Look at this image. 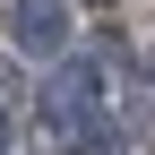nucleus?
I'll return each instance as SVG.
<instances>
[{
    "instance_id": "nucleus-3",
    "label": "nucleus",
    "mask_w": 155,
    "mask_h": 155,
    "mask_svg": "<svg viewBox=\"0 0 155 155\" xmlns=\"http://www.w3.org/2000/svg\"><path fill=\"white\" fill-rule=\"evenodd\" d=\"M129 138H121V129H112V121H95V129H78V138H69V155H121Z\"/></svg>"
},
{
    "instance_id": "nucleus-4",
    "label": "nucleus",
    "mask_w": 155,
    "mask_h": 155,
    "mask_svg": "<svg viewBox=\"0 0 155 155\" xmlns=\"http://www.w3.org/2000/svg\"><path fill=\"white\" fill-rule=\"evenodd\" d=\"M9 147H17V112L0 104V155H9Z\"/></svg>"
},
{
    "instance_id": "nucleus-2",
    "label": "nucleus",
    "mask_w": 155,
    "mask_h": 155,
    "mask_svg": "<svg viewBox=\"0 0 155 155\" xmlns=\"http://www.w3.org/2000/svg\"><path fill=\"white\" fill-rule=\"evenodd\" d=\"M0 35H9V43L26 52V61H52V52L69 43V0H9Z\"/></svg>"
},
{
    "instance_id": "nucleus-1",
    "label": "nucleus",
    "mask_w": 155,
    "mask_h": 155,
    "mask_svg": "<svg viewBox=\"0 0 155 155\" xmlns=\"http://www.w3.org/2000/svg\"><path fill=\"white\" fill-rule=\"evenodd\" d=\"M104 104H112V52H69V61L43 78V129H52V138L95 129Z\"/></svg>"
}]
</instances>
